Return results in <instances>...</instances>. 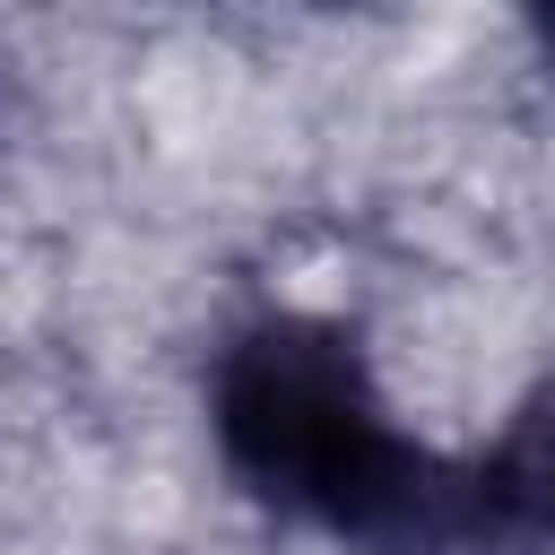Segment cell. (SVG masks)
<instances>
[{
	"instance_id": "7a4b0ae2",
	"label": "cell",
	"mask_w": 555,
	"mask_h": 555,
	"mask_svg": "<svg viewBox=\"0 0 555 555\" xmlns=\"http://www.w3.org/2000/svg\"><path fill=\"white\" fill-rule=\"evenodd\" d=\"M494 503L512 512V520H529V529H555V382L546 390H529V408L512 416V434H503V451H494Z\"/></svg>"
},
{
	"instance_id": "6da1fadb",
	"label": "cell",
	"mask_w": 555,
	"mask_h": 555,
	"mask_svg": "<svg viewBox=\"0 0 555 555\" xmlns=\"http://www.w3.org/2000/svg\"><path fill=\"white\" fill-rule=\"evenodd\" d=\"M217 442L260 503L382 555H442L494 503L486 477H460L382 416L373 373L321 321H260L234 338L217 373Z\"/></svg>"
}]
</instances>
